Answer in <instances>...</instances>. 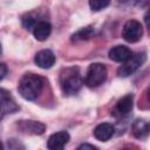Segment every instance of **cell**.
Returning a JSON list of instances; mask_svg holds the SVG:
<instances>
[{"mask_svg":"<svg viewBox=\"0 0 150 150\" xmlns=\"http://www.w3.org/2000/svg\"><path fill=\"white\" fill-rule=\"evenodd\" d=\"M45 84V79L34 73L25 74L18 86L19 94L27 101H34L41 93Z\"/></svg>","mask_w":150,"mask_h":150,"instance_id":"6da1fadb","label":"cell"},{"mask_svg":"<svg viewBox=\"0 0 150 150\" xmlns=\"http://www.w3.org/2000/svg\"><path fill=\"white\" fill-rule=\"evenodd\" d=\"M82 77L77 67H69L61 71L60 74V86L64 94L71 95L80 90L82 87Z\"/></svg>","mask_w":150,"mask_h":150,"instance_id":"7a4b0ae2","label":"cell"},{"mask_svg":"<svg viewBox=\"0 0 150 150\" xmlns=\"http://www.w3.org/2000/svg\"><path fill=\"white\" fill-rule=\"evenodd\" d=\"M107 79V68L102 63H93L89 66L84 76V84L89 88H96L101 86Z\"/></svg>","mask_w":150,"mask_h":150,"instance_id":"3957f363","label":"cell"},{"mask_svg":"<svg viewBox=\"0 0 150 150\" xmlns=\"http://www.w3.org/2000/svg\"><path fill=\"white\" fill-rule=\"evenodd\" d=\"M146 59V54L145 53H137V54H132V56L127 60L118 69H117V75L121 77H127L129 75H131L132 73H135L145 61Z\"/></svg>","mask_w":150,"mask_h":150,"instance_id":"277c9868","label":"cell"},{"mask_svg":"<svg viewBox=\"0 0 150 150\" xmlns=\"http://www.w3.org/2000/svg\"><path fill=\"white\" fill-rule=\"evenodd\" d=\"M143 35V26L137 20H129L124 23L122 29V36L125 41L134 43L137 42Z\"/></svg>","mask_w":150,"mask_h":150,"instance_id":"5b68a950","label":"cell"},{"mask_svg":"<svg viewBox=\"0 0 150 150\" xmlns=\"http://www.w3.org/2000/svg\"><path fill=\"white\" fill-rule=\"evenodd\" d=\"M132 104H134V96H132V94H128V95L123 96L121 100H118V102L116 103L111 115H114L115 117L127 116L131 111Z\"/></svg>","mask_w":150,"mask_h":150,"instance_id":"8992f818","label":"cell"},{"mask_svg":"<svg viewBox=\"0 0 150 150\" xmlns=\"http://www.w3.org/2000/svg\"><path fill=\"white\" fill-rule=\"evenodd\" d=\"M68 141H69V134L62 130L50 135V137L47 141V148L48 150H63Z\"/></svg>","mask_w":150,"mask_h":150,"instance_id":"52a82bcc","label":"cell"},{"mask_svg":"<svg viewBox=\"0 0 150 150\" xmlns=\"http://www.w3.org/2000/svg\"><path fill=\"white\" fill-rule=\"evenodd\" d=\"M34 62L36 63L38 67L42 69H48L55 63V55L49 49H42L36 53L34 57Z\"/></svg>","mask_w":150,"mask_h":150,"instance_id":"ba28073f","label":"cell"},{"mask_svg":"<svg viewBox=\"0 0 150 150\" xmlns=\"http://www.w3.org/2000/svg\"><path fill=\"white\" fill-rule=\"evenodd\" d=\"M132 56V52L123 45H118L112 47L109 50V57L115 62H125Z\"/></svg>","mask_w":150,"mask_h":150,"instance_id":"9c48e42d","label":"cell"},{"mask_svg":"<svg viewBox=\"0 0 150 150\" xmlns=\"http://www.w3.org/2000/svg\"><path fill=\"white\" fill-rule=\"evenodd\" d=\"M18 128L22 132H28V134H34V135H42L46 130L45 124L36 122V121H19Z\"/></svg>","mask_w":150,"mask_h":150,"instance_id":"30bf717a","label":"cell"},{"mask_svg":"<svg viewBox=\"0 0 150 150\" xmlns=\"http://www.w3.org/2000/svg\"><path fill=\"white\" fill-rule=\"evenodd\" d=\"M0 109L4 112H14L19 109V107L12 100L11 93L4 88H0Z\"/></svg>","mask_w":150,"mask_h":150,"instance_id":"8fae6325","label":"cell"},{"mask_svg":"<svg viewBox=\"0 0 150 150\" xmlns=\"http://www.w3.org/2000/svg\"><path fill=\"white\" fill-rule=\"evenodd\" d=\"M114 131H115V129H114L112 124H110V123H101L94 129V136H95L96 139L105 142V141H108V139H110L112 137Z\"/></svg>","mask_w":150,"mask_h":150,"instance_id":"7c38bea8","label":"cell"},{"mask_svg":"<svg viewBox=\"0 0 150 150\" xmlns=\"http://www.w3.org/2000/svg\"><path fill=\"white\" fill-rule=\"evenodd\" d=\"M50 32H52V26L49 22L45 21V20H41L39 21L34 27H33V35L36 40L39 41H43L46 40L49 35H50Z\"/></svg>","mask_w":150,"mask_h":150,"instance_id":"4fadbf2b","label":"cell"},{"mask_svg":"<svg viewBox=\"0 0 150 150\" xmlns=\"http://www.w3.org/2000/svg\"><path fill=\"white\" fill-rule=\"evenodd\" d=\"M131 131H132V135L136 137V138H139V139H143L148 136L149 134V124L148 122H145L144 120H136L132 124V128H131Z\"/></svg>","mask_w":150,"mask_h":150,"instance_id":"5bb4252c","label":"cell"},{"mask_svg":"<svg viewBox=\"0 0 150 150\" xmlns=\"http://www.w3.org/2000/svg\"><path fill=\"white\" fill-rule=\"evenodd\" d=\"M94 35V28L91 26L81 28L80 30H77L75 34L71 35V41L73 42H79V41H86L89 40L91 36Z\"/></svg>","mask_w":150,"mask_h":150,"instance_id":"9a60e30c","label":"cell"},{"mask_svg":"<svg viewBox=\"0 0 150 150\" xmlns=\"http://www.w3.org/2000/svg\"><path fill=\"white\" fill-rule=\"evenodd\" d=\"M21 21H22V26H23L26 29H29V28H33V27H34L39 21H41V20H36V16H35L33 13H27V14H25V15L22 16Z\"/></svg>","mask_w":150,"mask_h":150,"instance_id":"2e32d148","label":"cell"},{"mask_svg":"<svg viewBox=\"0 0 150 150\" xmlns=\"http://www.w3.org/2000/svg\"><path fill=\"white\" fill-rule=\"evenodd\" d=\"M108 5H109V1H102V0H90L89 1V6H90L91 11H95V12L104 9Z\"/></svg>","mask_w":150,"mask_h":150,"instance_id":"e0dca14e","label":"cell"},{"mask_svg":"<svg viewBox=\"0 0 150 150\" xmlns=\"http://www.w3.org/2000/svg\"><path fill=\"white\" fill-rule=\"evenodd\" d=\"M8 146H9V150H23L25 149V146L16 139L8 141Z\"/></svg>","mask_w":150,"mask_h":150,"instance_id":"ac0fdd59","label":"cell"},{"mask_svg":"<svg viewBox=\"0 0 150 150\" xmlns=\"http://www.w3.org/2000/svg\"><path fill=\"white\" fill-rule=\"evenodd\" d=\"M76 150H98V148H96L93 144H88V143H83L80 146H77Z\"/></svg>","mask_w":150,"mask_h":150,"instance_id":"d6986e66","label":"cell"},{"mask_svg":"<svg viewBox=\"0 0 150 150\" xmlns=\"http://www.w3.org/2000/svg\"><path fill=\"white\" fill-rule=\"evenodd\" d=\"M6 74H7V66L0 62V80H2Z\"/></svg>","mask_w":150,"mask_h":150,"instance_id":"ffe728a7","label":"cell"},{"mask_svg":"<svg viewBox=\"0 0 150 150\" xmlns=\"http://www.w3.org/2000/svg\"><path fill=\"white\" fill-rule=\"evenodd\" d=\"M0 150H4V145H2V143H1V141H0Z\"/></svg>","mask_w":150,"mask_h":150,"instance_id":"44dd1931","label":"cell"},{"mask_svg":"<svg viewBox=\"0 0 150 150\" xmlns=\"http://www.w3.org/2000/svg\"><path fill=\"white\" fill-rule=\"evenodd\" d=\"M1 52H2V48H1V43H0V54H1Z\"/></svg>","mask_w":150,"mask_h":150,"instance_id":"7402d4cb","label":"cell"}]
</instances>
